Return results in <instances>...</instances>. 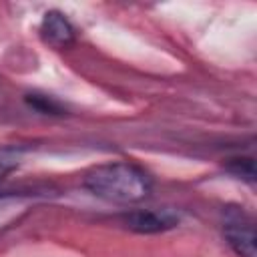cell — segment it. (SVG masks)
Listing matches in <instances>:
<instances>
[{
  "label": "cell",
  "mask_w": 257,
  "mask_h": 257,
  "mask_svg": "<svg viewBox=\"0 0 257 257\" xmlns=\"http://www.w3.org/2000/svg\"><path fill=\"white\" fill-rule=\"evenodd\" d=\"M223 231L229 245L241 257H255V223L239 207H227L223 211Z\"/></svg>",
  "instance_id": "cell-2"
},
{
  "label": "cell",
  "mask_w": 257,
  "mask_h": 257,
  "mask_svg": "<svg viewBox=\"0 0 257 257\" xmlns=\"http://www.w3.org/2000/svg\"><path fill=\"white\" fill-rule=\"evenodd\" d=\"M40 36L42 40L52 46V48H68L74 44V38H76V32H74V26L70 24V20L58 12V10H50L44 14L42 18V24H40Z\"/></svg>",
  "instance_id": "cell-4"
},
{
  "label": "cell",
  "mask_w": 257,
  "mask_h": 257,
  "mask_svg": "<svg viewBox=\"0 0 257 257\" xmlns=\"http://www.w3.org/2000/svg\"><path fill=\"white\" fill-rule=\"evenodd\" d=\"M84 187L104 201L131 205L149 197L151 179L137 165L108 163L90 169L84 175Z\"/></svg>",
  "instance_id": "cell-1"
},
{
  "label": "cell",
  "mask_w": 257,
  "mask_h": 257,
  "mask_svg": "<svg viewBox=\"0 0 257 257\" xmlns=\"http://www.w3.org/2000/svg\"><path fill=\"white\" fill-rule=\"evenodd\" d=\"M179 223L173 209H139L122 215V225L137 233H163Z\"/></svg>",
  "instance_id": "cell-3"
},
{
  "label": "cell",
  "mask_w": 257,
  "mask_h": 257,
  "mask_svg": "<svg viewBox=\"0 0 257 257\" xmlns=\"http://www.w3.org/2000/svg\"><path fill=\"white\" fill-rule=\"evenodd\" d=\"M22 149L18 147H0V181L18 167Z\"/></svg>",
  "instance_id": "cell-5"
},
{
  "label": "cell",
  "mask_w": 257,
  "mask_h": 257,
  "mask_svg": "<svg viewBox=\"0 0 257 257\" xmlns=\"http://www.w3.org/2000/svg\"><path fill=\"white\" fill-rule=\"evenodd\" d=\"M229 171H233L235 175H241V177L247 179V181H253V177H255L253 159H231Z\"/></svg>",
  "instance_id": "cell-7"
},
{
  "label": "cell",
  "mask_w": 257,
  "mask_h": 257,
  "mask_svg": "<svg viewBox=\"0 0 257 257\" xmlns=\"http://www.w3.org/2000/svg\"><path fill=\"white\" fill-rule=\"evenodd\" d=\"M26 102L30 106H34L36 110L40 112H46V114H62L64 108L50 96H44V94H28L26 96Z\"/></svg>",
  "instance_id": "cell-6"
}]
</instances>
